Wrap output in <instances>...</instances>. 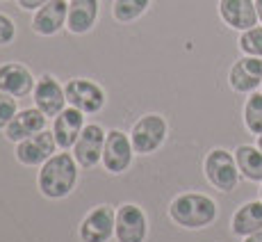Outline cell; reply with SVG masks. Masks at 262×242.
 Returning <instances> with one entry per match:
<instances>
[{
  "instance_id": "obj_10",
  "label": "cell",
  "mask_w": 262,
  "mask_h": 242,
  "mask_svg": "<svg viewBox=\"0 0 262 242\" xmlns=\"http://www.w3.org/2000/svg\"><path fill=\"white\" fill-rule=\"evenodd\" d=\"M114 224H117V213L110 206H98L82 219L80 238L82 242H107L114 233Z\"/></svg>"
},
{
  "instance_id": "obj_24",
  "label": "cell",
  "mask_w": 262,
  "mask_h": 242,
  "mask_svg": "<svg viewBox=\"0 0 262 242\" xmlns=\"http://www.w3.org/2000/svg\"><path fill=\"white\" fill-rule=\"evenodd\" d=\"M14 117H16V98L12 94L0 92V128H7Z\"/></svg>"
},
{
  "instance_id": "obj_16",
  "label": "cell",
  "mask_w": 262,
  "mask_h": 242,
  "mask_svg": "<svg viewBox=\"0 0 262 242\" xmlns=\"http://www.w3.org/2000/svg\"><path fill=\"white\" fill-rule=\"evenodd\" d=\"M82 128H84V117L78 108L62 110V112L55 117V126H53L55 142H57L59 149L69 151L75 142H78Z\"/></svg>"
},
{
  "instance_id": "obj_8",
  "label": "cell",
  "mask_w": 262,
  "mask_h": 242,
  "mask_svg": "<svg viewBox=\"0 0 262 242\" xmlns=\"http://www.w3.org/2000/svg\"><path fill=\"white\" fill-rule=\"evenodd\" d=\"M133 142L128 135L121 130H110L105 137V149H103V165L112 174H123L133 163Z\"/></svg>"
},
{
  "instance_id": "obj_14",
  "label": "cell",
  "mask_w": 262,
  "mask_h": 242,
  "mask_svg": "<svg viewBox=\"0 0 262 242\" xmlns=\"http://www.w3.org/2000/svg\"><path fill=\"white\" fill-rule=\"evenodd\" d=\"M230 87L239 94H249V92H255V87L262 85V57H242L233 64L230 69Z\"/></svg>"
},
{
  "instance_id": "obj_17",
  "label": "cell",
  "mask_w": 262,
  "mask_h": 242,
  "mask_svg": "<svg viewBox=\"0 0 262 242\" xmlns=\"http://www.w3.org/2000/svg\"><path fill=\"white\" fill-rule=\"evenodd\" d=\"M43 126H46V114L41 110L28 108V110L16 112V117L9 121V126L5 128V135H7L9 142H23V139L41 133Z\"/></svg>"
},
{
  "instance_id": "obj_12",
  "label": "cell",
  "mask_w": 262,
  "mask_h": 242,
  "mask_svg": "<svg viewBox=\"0 0 262 242\" xmlns=\"http://www.w3.org/2000/svg\"><path fill=\"white\" fill-rule=\"evenodd\" d=\"M67 18H69V5L64 0H48L34 14L32 30L37 34H41V37H50V34H57L64 28Z\"/></svg>"
},
{
  "instance_id": "obj_4",
  "label": "cell",
  "mask_w": 262,
  "mask_h": 242,
  "mask_svg": "<svg viewBox=\"0 0 262 242\" xmlns=\"http://www.w3.org/2000/svg\"><path fill=\"white\" fill-rule=\"evenodd\" d=\"M167 139V121L160 114H146L135 124L133 133H130V142L133 149L142 155H148L158 151Z\"/></svg>"
},
{
  "instance_id": "obj_25",
  "label": "cell",
  "mask_w": 262,
  "mask_h": 242,
  "mask_svg": "<svg viewBox=\"0 0 262 242\" xmlns=\"http://www.w3.org/2000/svg\"><path fill=\"white\" fill-rule=\"evenodd\" d=\"M14 37H16L14 21L7 16V14H0V46H7V44H12Z\"/></svg>"
},
{
  "instance_id": "obj_28",
  "label": "cell",
  "mask_w": 262,
  "mask_h": 242,
  "mask_svg": "<svg viewBox=\"0 0 262 242\" xmlns=\"http://www.w3.org/2000/svg\"><path fill=\"white\" fill-rule=\"evenodd\" d=\"M255 12H258V18L262 21V0H255Z\"/></svg>"
},
{
  "instance_id": "obj_13",
  "label": "cell",
  "mask_w": 262,
  "mask_h": 242,
  "mask_svg": "<svg viewBox=\"0 0 262 242\" xmlns=\"http://www.w3.org/2000/svg\"><path fill=\"white\" fill-rule=\"evenodd\" d=\"M37 80L18 62H7L0 67V92L12 94L14 98H23L34 92Z\"/></svg>"
},
{
  "instance_id": "obj_22",
  "label": "cell",
  "mask_w": 262,
  "mask_h": 242,
  "mask_svg": "<svg viewBox=\"0 0 262 242\" xmlns=\"http://www.w3.org/2000/svg\"><path fill=\"white\" fill-rule=\"evenodd\" d=\"M244 124L253 135H262V94L253 92L244 105Z\"/></svg>"
},
{
  "instance_id": "obj_2",
  "label": "cell",
  "mask_w": 262,
  "mask_h": 242,
  "mask_svg": "<svg viewBox=\"0 0 262 242\" xmlns=\"http://www.w3.org/2000/svg\"><path fill=\"white\" fill-rule=\"evenodd\" d=\"M171 219L185 229H203L216 219V204L205 194H180L169 206Z\"/></svg>"
},
{
  "instance_id": "obj_1",
  "label": "cell",
  "mask_w": 262,
  "mask_h": 242,
  "mask_svg": "<svg viewBox=\"0 0 262 242\" xmlns=\"http://www.w3.org/2000/svg\"><path fill=\"white\" fill-rule=\"evenodd\" d=\"M78 183V167L69 153H55L39 171V190L48 199H64Z\"/></svg>"
},
{
  "instance_id": "obj_29",
  "label": "cell",
  "mask_w": 262,
  "mask_h": 242,
  "mask_svg": "<svg viewBox=\"0 0 262 242\" xmlns=\"http://www.w3.org/2000/svg\"><path fill=\"white\" fill-rule=\"evenodd\" d=\"M258 149L262 151V135H260V137H258Z\"/></svg>"
},
{
  "instance_id": "obj_3",
  "label": "cell",
  "mask_w": 262,
  "mask_h": 242,
  "mask_svg": "<svg viewBox=\"0 0 262 242\" xmlns=\"http://www.w3.org/2000/svg\"><path fill=\"white\" fill-rule=\"evenodd\" d=\"M205 176L221 192L235 190L239 180V167L235 155L228 153L226 149H212L205 158Z\"/></svg>"
},
{
  "instance_id": "obj_20",
  "label": "cell",
  "mask_w": 262,
  "mask_h": 242,
  "mask_svg": "<svg viewBox=\"0 0 262 242\" xmlns=\"http://www.w3.org/2000/svg\"><path fill=\"white\" fill-rule=\"evenodd\" d=\"M235 160H237V167L244 174V178L258 183L262 180V151L255 149V146H237L235 151Z\"/></svg>"
},
{
  "instance_id": "obj_6",
  "label": "cell",
  "mask_w": 262,
  "mask_h": 242,
  "mask_svg": "<svg viewBox=\"0 0 262 242\" xmlns=\"http://www.w3.org/2000/svg\"><path fill=\"white\" fill-rule=\"evenodd\" d=\"M105 130L98 124H87L80 133L78 142L73 144V155L75 163L82 167H96L98 160H103V149H105Z\"/></svg>"
},
{
  "instance_id": "obj_30",
  "label": "cell",
  "mask_w": 262,
  "mask_h": 242,
  "mask_svg": "<svg viewBox=\"0 0 262 242\" xmlns=\"http://www.w3.org/2000/svg\"><path fill=\"white\" fill-rule=\"evenodd\" d=\"M260 199H262V188H260Z\"/></svg>"
},
{
  "instance_id": "obj_27",
  "label": "cell",
  "mask_w": 262,
  "mask_h": 242,
  "mask_svg": "<svg viewBox=\"0 0 262 242\" xmlns=\"http://www.w3.org/2000/svg\"><path fill=\"white\" fill-rule=\"evenodd\" d=\"M244 242H262V231H255V233L246 235V240H244Z\"/></svg>"
},
{
  "instance_id": "obj_9",
  "label": "cell",
  "mask_w": 262,
  "mask_h": 242,
  "mask_svg": "<svg viewBox=\"0 0 262 242\" xmlns=\"http://www.w3.org/2000/svg\"><path fill=\"white\" fill-rule=\"evenodd\" d=\"M55 149H57L55 135L41 130V133H37V135H32V137L18 142L16 158H18V163L28 165V167H37V165H43L46 160L53 158Z\"/></svg>"
},
{
  "instance_id": "obj_11",
  "label": "cell",
  "mask_w": 262,
  "mask_h": 242,
  "mask_svg": "<svg viewBox=\"0 0 262 242\" xmlns=\"http://www.w3.org/2000/svg\"><path fill=\"white\" fill-rule=\"evenodd\" d=\"M34 103H37V110H41L46 117H57L67 103V92L59 87L53 75H41L34 85Z\"/></svg>"
},
{
  "instance_id": "obj_7",
  "label": "cell",
  "mask_w": 262,
  "mask_h": 242,
  "mask_svg": "<svg viewBox=\"0 0 262 242\" xmlns=\"http://www.w3.org/2000/svg\"><path fill=\"white\" fill-rule=\"evenodd\" d=\"M146 215L139 206L125 204L117 210V224H114V235L119 242H144L146 240Z\"/></svg>"
},
{
  "instance_id": "obj_19",
  "label": "cell",
  "mask_w": 262,
  "mask_h": 242,
  "mask_svg": "<svg viewBox=\"0 0 262 242\" xmlns=\"http://www.w3.org/2000/svg\"><path fill=\"white\" fill-rule=\"evenodd\" d=\"M262 231V201H249L235 213L233 217V233L235 235H251Z\"/></svg>"
},
{
  "instance_id": "obj_26",
  "label": "cell",
  "mask_w": 262,
  "mask_h": 242,
  "mask_svg": "<svg viewBox=\"0 0 262 242\" xmlns=\"http://www.w3.org/2000/svg\"><path fill=\"white\" fill-rule=\"evenodd\" d=\"M46 3H48V0H18V7L32 12V9H39L41 5H46Z\"/></svg>"
},
{
  "instance_id": "obj_5",
  "label": "cell",
  "mask_w": 262,
  "mask_h": 242,
  "mask_svg": "<svg viewBox=\"0 0 262 242\" xmlns=\"http://www.w3.org/2000/svg\"><path fill=\"white\" fill-rule=\"evenodd\" d=\"M67 103L71 108H78L80 112H98L105 105V92L94 83V80H84V78H75L67 85Z\"/></svg>"
},
{
  "instance_id": "obj_21",
  "label": "cell",
  "mask_w": 262,
  "mask_h": 242,
  "mask_svg": "<svg viewBox=\"0 0 262 242\" xmlns=\"http://www.w3.org/2000/svg\"><path fill=\"white\" fill-rule=\"evenodd\" d=\"M150 0H114L112 14L119 23H130L135 18H139L148 9Z\"/></svg>"
},
{
  "instance_id": "obj_18",
  "label": "cell",
  "mask_w": 262,
  "mask_h": 242,
  "mask_svg": "<svg viewBox=\"0 0 262 242\" xmlns=\"http://www.w3.org/2000/svg\"><path fill=\"white\" fill-rule=\"evenodd\" d=\"M96 16H98V0H71L67 28L73 34H84L94 28Z\"/></svg>"
},
{
  "instance_id": "obj_15",
  "label": "cell",
  "mask_w": 262,
  "mask_h": 242,
  "mask_svg": "<svg viewBox=\"0 0 262 242\" xmlns=\"http://www.w3.org/2000/svg\"><path fill=\"white\" fill-rule=\"evenodd\" d=\"M219 14L226 25L233 30H251L258 23V12H255L253 0H219Z\"/></svg>"
},
{
  "instance_id": "obj_23",
  "label": "cell",
  "mask_w": 262,
  "mask_h": 242,
  "mask_svg": "<svg viewBox=\"0 0 262 242\" xmlns=\"http://www.w3.org/2000/svg\"><path fill=\"white\" fill-rule=\"evenodd\" d=\"M239 48L246 55H253V57H262V28H251L244 30L239 37Z\"/></svg>"
}]
</instances>
